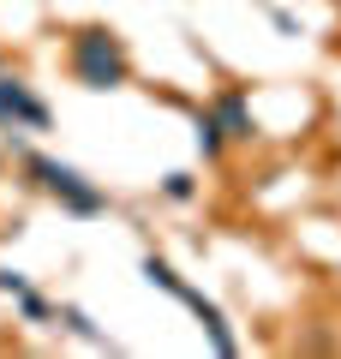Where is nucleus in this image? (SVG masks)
Here are the masks:
<instances>
[{"label":"nucleus","instance_id":"4","mask_svg":"<svg viewBox=\"0 0 341 359\" xmlns=\"http://www.w3.org/2000/svg\"><path fill=\"white\" fill-rule=\"evenodd\" d=\"M210 114H215V126H222V138H227V144H252V138H258V114H252V96H246L240 84H227L222 96L210 102Z\"/></svg>","mask_w":341,"mask_h":359},{"label":"nucleus","instance_id":"5","mask_svg":"<svg viewBox=\"0 0 341 359\" xmlns=\"http://www.w3.org/2000/svg\"><path fill=\"white\" fill-rule=\"evenodd\" d=\"M180 306H186V311H192V318H198V323H203V335H210V347H215V353H222V359H234V353H240V335L227 330V311H222V306H215V299H203V294H198V287H192V294H186V299H180Z\"/></svg>","mask_w":341,"mask_h":359},{"label":"nucleus","instance_id":"12","mask_svg":"<svg viewBox=\"0 0 341 359\" xmlns=\"http://www.w3.org/2000/svg\"><path fill=\"white\" fill-rule=\"evenodd\" d=\"M0 180H6V162H0Z\"/></svg>","mask_w":341,"mask_h":359},{"label":"nucleus","instance_id":"9","mask_svg":"<svg viewBox=\"0 0 341 359\" xmlns=\"http://www.w3.org/2000/svg\"><path fill=\"white\" fill-rule=\"evenodd\" d=\"M13 311H18V323H36V330H48V323H54V299L36 294V287L13 294Z\"/></svg>","mask_w":341,"mask_h":359},{"label":"nucleus","instance_id":"2","mask_svg":"<svg viewBox=\"0 0 341 359\" xmlns=\"http://www.w3.org/2000/svg\"><path fill=\"white\" fill-rule=\"evenodd\" d=\"M13 156H18V174H25V186H30V192H42V198H54V204H60L66 216H78V222H96V216H108V192H102L96 180L84 174V168L60 162V156H42V150H30L25 138L13 144Z\"/></svg>","mask_w":341,"mask_h":359},{"label":"nucleus","instance_id":"11","mask_svg":"<svg viewBox=\"0 0 341 359\" xmlns=\"http://www.w3.org/2000/svg\"><path fill=\"white\" fill-rule=\"evenodd\" d=\"M25 287H30V276H25V269H6V264H0V294L13 299V294H25Z\"/></svg>","mask_w":341,"mask_h":359},{"label":"nucleus","instance_id":"3","mask_svg":"<svg viewBox=\"0 0 341 359\" xmlns=\"http://www.w3.org/2000/svg\"><path fill=\"white\" fill-rule=\"evenodd\" d=\"M0 126H18V132H54V108L42 102V96L13 72V66H0Z\"/></svg>","mask_w":341,"mask_h":359},{"label":"nucleus","instance_id":"8","mask_svg":"<svg viewBox=\"0 0 341 359\" xmlns=\"http://www.w3.org/2000/svg\"><path fill=\"white\" fill-rule=\"evenodd\" d=\"M144 282H150V287H162L168 299H186V294H192V282L180 276L174 264H168V257H156V252H144Z\"/></svg>","mask_w":341,"mask_h":359},{"label":"nucleus","instance_id":"6","mask_svg":"<svg viewBox=\"0 0 341 359\" xmlns=\"http://www.w3.org/2000/svg\"><path fill=\"white\" fill-rule=\"evenodd\" d=\"M54 330H66V335H78L84 347H102V353H114V341H108V330H102L96 318H90L84 306H72V299H54Z\"/></svg>","mask_w":341,"mask_h":359},{"label":"nucleus","instance_id":"7","mask_svg":"<svg viewBox=\"0 0 341 359\" xmlns=\"http://www.w3.org/2000/svg\"><path fill=\"white\" fill-rule=\"evenodd\" d=\"M192 138H198V156H203L210 168H222V162H227V150H234V144L222 138V126H215L210 108H192Z\"/></svg>","mask_w":341,"mask_h":359},{"label":"nucleus","instance_id":"13","mask_svg":"<svg viewBox=\"0 0 341 359\" xmlns=\"http://www.w3.org/2000/svg\"><path fill=\"white\" fill-rule=\"evenodd\" d=\"M335 54H341V42H335Z\"/></svg>","mask_w":341,"mask_h":359},{"label":"nucleus","instance_id":"10","mask_svg":"<svg viewBox=\"0 0 341 359\" xmlns=\"http://www.w3.org/2000/svg\"><path fill=\"white\" fill-rule=\"evenodd\" d=\"M162 198L168 204H192V198H198V174H186V168L162 174Z\"/></svg>","mask_w":341,"mask_h":359},{"label":"nucleus","instance_id":"14","mask_svg":"<svg viewBox=\"0 0 341 359\" xmlns=\"http://www.w3.org/2000/svg\"><path fill=\"white\" fill-rule=\"evenodd\" d=\"M0 66H6V60H0Z\"/></svg>","mask_w":341,"mask_h":359},{"label":"nucleus","instance_id":"1","mask_svg":"<svg viewBox=\"0 0 341 359\" xmlns=\"http://www.w3.org/2000/svg\"><path fill=\"white\" fill-rule=\"evenodd\" d=\"M66 66H72V84L90 96L132 84V48L114 25H72L66 30Z\"/></svg>","mask_w":341,"mask_h":359}]
</instances>
